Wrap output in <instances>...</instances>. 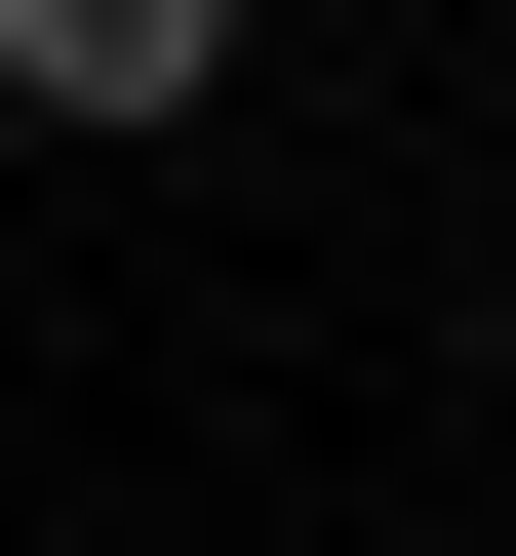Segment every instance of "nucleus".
Masks as SVG:
<instances>
[{"label": "nucleus", "mask_w": 516, "mask_h": 556, "mask_svg": "<svg viewBox=\"0 0 516 556\" xmlns=\"http://www.w3.org/2000/svg\"><path fill=\"white\" fill-rule=\"evenodd\" d=\"M199 80H239V0H0V119L40 160H160Z\"/></svg>", "instance_id": "nucleus-1"}]
</instances>
